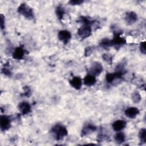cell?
Wrapping results in <instances>:
<instances>
[{
    "label": "cell",
    "instance_id": "cell-1",
    "mask_svg": "<svg viewBox=\"0 0 146 146\" xmlns=\"http://www.w3.org/2000/svg\"><path fill=\"white\" fill-rule=\"evenodd\" d=\"M50 131L53 135L55 139L57 141L62 140L68 135V131L67 128L60 124H56L54 125L51 128Z\"/></svg>",
    "mask_w": 146,
    "mask_h": 146
},
{
    "label": "cell",
    "instance_id": "cell-2",
    "mask_svg": "<svg viewBox=\"0 0 146 146\" xmlns=\"http://www.w3.org/2000/svg\"><path fill=\"white\" fill-rule=\"evenodd\" d=\"M17 11L26 19L32 20L34 18V13L33 9L25 3H21L19 6Z\"/></svg>",
    "mask_w": 146,
    "mask_h": 146
},
{
    "label": "cell",
    "instance_id": "cell-3",
    "mask_svg": "<svg viewBox=\"0 0 146 146\" xmlns=\"http://www.w3.org/2000/svg\"><path fill=\"white\" fill-rule=\"evenodd\" d=\"M125 72V70H116L114 72L107 73L106 75V80L108 83H112L116 79H121Z\"/></svg>",
    "mask_w": 146,
    "mask_h": 146
},
{
    "label": "cell",
    "instance_id": "cell-4",
    "mask_svg": "<svg viewBox=\"0 0 146 146\" xmlns=\"http://www.w3.org/2000/svg\"><path fill=\"white\" fill-rule=\"evenodd\" d=\"M113 37L111 39L112 46L116 47V48H119L120 46L126 43V40L122 36H120V32L114 31Z\"/></svg>",
    "mask_w": 146,
    "mask_h": 146
},
{
    "label": "cell",
    "instance_id": "cell-5",
    "mask_svg": "<svg viewBox=\"0 0 146 146\" xmlns=\"http://www.w3.org/2000/svg\"><path fill=\"white\" fill-rule=\"evenodd\" d=\"M78 35L82 39L89 37L92 34L91 26L87 25H83L78 30Z\"/></svg>",
    "mask_w": 146,
    "mask_h": 146
},
{
    "label": "cell",
    "instance_id": "cell-6",
    "mask_svg": "<svg viewBox=\"0 0 146 146\" xmlns=\"http://www.w3.org/2000/svg\"><path fill=\"white\" fill-rule=\"evenodd\" d=\"M103 67L101 63L98 62H93L89 68V74L94 75L95 76L99 75L103 71Z\"/></svg>",
    "mask_w": 146,
    "mask_h": 146
},
{
    "label": "cell",
    "instance_id": "cell-7",
    "mask_svg": "<svg viewBox=\"0 0 146 146\" xmlns=\"http://www.w3.org/2000/svg\"><path fill=\"white\" fill-rule=\"evenodd\" d=\"M11 118L9 116L2 115L0 119V127L2 131L8 130L11 127Z\"/></svg>",
    "mask_w": 146,
    "mask_h": 146
},
{
    "label": "cell",
    "instance_id": "cell-8",
    "mask_svg": "<svg viewBox=\"0 0 146 146\" xmlns=\"http://www.w3.org/2000/svg\"><path fill=\"white\" fill-rule=\"evenodd\" d=\"M58 39L63 44H66L71 38V33L67 30H60L58 33Z\"/></svg>",
    "mask_w": 146,
    "mask_h": 146
},
{
    "label": "cell",
    "instance_id": "cell-9",
    "mask_svg": "<svg viewBox=\"0 0 146 146\" xmlns=\"http://www.w3.org/2000/svg\"><path fill=\"white\" fill-rule=\"evenodd\" d=\"M18 108L22 115H27L31 112V106L27 102H22L18 104Z\"/></svg>",
    "mask_w": 146,
    "mask_h": 146
},
{
    "label": "cell",
    "instance_id": "cell-10",
    "mask_svg": "<svg viewBox=\"0 0 146 146\" xmlns=\"http://www.w3.org/2000/svg\"><path fill=\"white\" fill-rule=\"evenodd\" d=\"M96 129H97V127L95 125L91 123H87L85 124L82 129L81 136L84 137L86 135H88L91 133L95 132V131H96Z\"/></svg>",
    "mask_w": 146,
    "mask_h": 146
},
{
    "label": "cell",
    "instance_id": "cell-11",
    "mask_svg": "<svg viewBox=\"0 0 146 146\" xmlns=\"http://www.w3.org/2000/svg\"><path fill=\"white\" fill-rule=\"evenodd\" d=\"M125 21L128 25H131L135 23L137 20V15L136 13L134 11H129L127 12L125 14Z\"/></svg>",
    "mask_w": 146,
    "mask_h": 146
},
{
    "label": "cell",
    "instance_id": "cell-12",
    "mask_svg": "<svg viewBox=\"0 0 146 146\" xmlns=\"http://www.w3.org/2000/svg\"><path fill=\"white\" fill-rule=\"evenodd\" d=\"M26 50L22 47H16L13 52V58L17 60H22L24 58Z\"/></svg>",
    "mask_w": 146,
    "mask_h": 146
},
{
    "label": "cell",
    "instance_id": "cell-13",
    "mask_svg": "<svg viewBox=\"0 0 146 146\" xmlns=\"http://www.w3.org/2000/svg\"><path fill=\"white\" fill-rule=\"evenodd\" d=\"M139 110L135 107H129L127 108L124 111L125 115L130 119H135L136 116L139 114Z\"/></svg>",
    "mask_w": 146,
    "mask_h": 146
},
{
    "label": "cell",
    "instance_id": "cell-14",
    "mask_svg": "<svg viewBox=\"0 0 146 146\" xmlns=\"http://www.w3.org/2000/svg\"><path fill=\"white\" fill-rule=\"evenodd\" d=\"M127 123L123 120H117L113 122V123L112 124V129H113V131L116 132L121 131V130L124 129Z\"/></svg>",
    "mask_w": 146,
    "mask_h": 146
},
{
    "label": "cell",
    "instance_id": "cell-15",
    "mask_svg": "<svg viewBox=\"0 0 146 146\" xmlns=\"http://www.w3.org/2000/svg\"><path fill=\"white\" fill-rule=\"evenodd\" d=\"M69 83L73 88L79 90L81 88L82 86V79L79 76H74L69 80Z\"/></svg>",
    "mask_w": 146,
    "mask_h": 146
},
{
    "label": "cell",
    "instance_id": "cell-16",
    "mask_svg": "<svg viewBox=\"0 0 146 146\" xmlns=\"http://www.w3.org/2000/svg\"><path fill=\"white\" fill-rule=\"evenodd\" d=\"M96 82V78L94 75H91L90 74L86 75L83 79L84 84L88 87H91L94 86Z\"/></svg>",
    "mask_w": 146,
    "mask_h": 146
},
{
    "label": "cell",
    "instance_id": "cell-17",
    "mask_svg": "<svg viewBox=\"0 0 146 146\" xmlns=\"http://www.w3.org/2000/svg\"><path fill=\"white\" fill-rule=\"evenodd\" d=\"M55 14L59 21H62L65 14V10L61 6H58L55 9Z\"/></svg>",
    "mask_w": 146,
    "mask_h": 146
},
{
    "label": "cell",
    "instance_id": "cell-18",
    "mask_svg": "<svg viewBox=\"0 0 146 146\" xmlns=\"http://www.w3.org/2000/svg\"><path fill=\"white\" fill-rule=\"evenodd\" d=\"M114 139L117 143L121 144L125 141V136L123 132L119 131L115 134L114 136Z\"/></svg>",
    "mask_w": 146,
    "mask_h": 146
},
{
    "label": "cell",
    "instance_id": "cell-19",
    "mask_svg": "<svg viewBox=\"0 0 146 146\" xmlns=\"http://www.w3.org/2000/svg\"><path fill=\"white\" fill-rule=\"evenodd\" d=\"M78 22L83 23V25H87L90 26H91L92 25L95 23V21L91 20L89 19L87 17H85V16H80L79 18Z\"/></svg>",
    "mask_w": 146,
    "mask_h": 146
},
{
    "label": "cell",
    "instance_id": "cell-20",
    "mask_svg": "<svg viewBox=\"0 0 146 146\" xmlns=\"http://www.w3.org/2000/svg\"><path fill=\"white\" fill-rule=\"evenodd\" d=\"M139 139L141 144L146 143V129L144 128H141L139 132Z\"/></svg>",
    "mask_w": 146,
    "mask_h": 146
},
{
    "label": "cell",
    "instance_id": "cell-21",
    "mask_svg": "<svg viewBox=\"0 0 146 146\" xmlns=\"http://www.w3.org/2000/svg\"><path fill=\"white\" fill-rule=\"evenodd\" d=\"M100 46L105 49L112 47L111 39H108L107 38L103 39L100 42Z\"/></svg>",
    "mask_w": 146,
    "mask_h": 146
},
{
    "label": "cell",
    "instance_id": "cell-22",
    "mask_svg": "<svg viewBox=\"0 0 146 146\" xmlns=\"http://www.w3.org/2000/svg\"><path fill=\"white\" fill-rule=\"evenodd\" d=\"M131 99L135 103H138L139 102H140L141 99L140 93L137 91L133 92L131 95Z\"/></svg>",
    "mask_w": 146,
    "mask_h": 146
},
{
    "label": "cell",
    "instance_id": "cell-23",
    "mask_svg": "<svg viewBox=\"0 0 146 146\" xmlns=\"http://www.w3.org/2000/svg\"><path fill=\"white\" fill-rule=\"evenodd\" d=\"M102 58L108 64H112V56L111 54L104 53L102 55Z\"/></svg>",
    "mask_w": 146,
    "mask_h": 146
},
{
    "label": "cell",
    "instance_id": "cell-24",
    "mask_svg": "<svg viewBox=\"0 0 146 146\" xmlns=\"http://www.w3.org/2000/svg\"><path fill=\"white\" fill-rule=\"evenodd\" d=\"M1 72L2 74H3L4 75H5L6 76H11L12 75V72H11L10 69L9 68L8 64L5 65V67H3L2 69Z\"/></svg>",
    "mask_w": 146,
    "mask_h": 146
},
{
    "label": "cell",
    "instance_id": "cell-25",
    "mask_svg": "<svg viewBox=\"0 0 146 146\" xmlns=\"http://www.w3.org/2000/svg\"><path fill=\"white\" fill-rule=\"evenodd\" d=\"M23 89L24 92L23 93L22 95L23 96L29 97L31 95V90L29 86H24Z\"/></svg>",
    "mask_w": 146,
    "mask_h": 146
},
{
    "label": "cell",
    "instance_id": "cell-26",
    "mask_svg": "<svg viewBox=\"0 0 146 146\" xmlns=\"http://www.w3.org/2000/svg\"><path fill=\"white\" fill-rule=\"evenodd\" d=\"M83 2L84 1L82 0H71L68 2V3L72 6H75V5H80L82 3H83Z\"/></svg>",
    "mask_w": 146,
    "mask_h": 146
},
{
    "label": "cell",
    "instance_id": "cell-27",
    "mask_svg": "<svg viewBox=\"0 0 146 146\" xmlns=\"http://www.w3.org/2000/svg\"><path fill=\"white\" fill-rule=\"evenodd\" d=\"M93 47H91V46H88V47H87L85 50H84V55L85 56H90L92 51H93Z\"/></svg>",
    "mask_w": 146,
    "mask_h": 146
},
{
    "label": "cell",
    "instance_id": "cell-28",
    "mask_svg": "<svg viewBox=\"0 0 146 146\" xmlns=\"http://www.w3.org/2000/svg\"><path fill=\"white\" fill-rule=\"evenodd\" d=\"M139 48L142 54L145 55L146 54V50H145V42L143 41L140 42V46H139Z\"/></svg>",
    "mask_w": 146,
    "mask_h": 146
},
{
    "label": "cell",
    "instance_id": "cell-29",
    "mask_svg": "<svg viewBox=\"0 0 146 146\" xmlns=\"http://www.w3.org/2000/svg\"><path fill=\"white\" fill-rule=\"evenodd\" d=\"M1 28L2 30L5 29V17L2 14H1Z\"/></svg>",
    "mask_w": 146,
    "mask_h": 146
}]
</instances>
